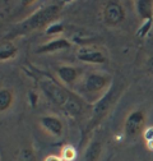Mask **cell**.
I'll use <instances>...</instances> for the list:
<instances>
[{
  "instance_id": "6da1fadb",
  "label": "cell",
  "mask_w": 153,
  "mask_h": 161,
  "mask_svg": "<svg viewBox=\"0 0 153 161\" xmlns=\"http://www.w3.org/2000/svg\"><path fill=\"white\" fill-rule=\"evenodd\" d=\"M38 83L50 101L63 109L66 114L71 116H79L83 113L84 104L82 100L54 79L50 74H42L38 79Z\"/></svg>"
},
{
  "instance_id": "7a4b0ae2",
  "label": "cell",
  "mask_w": 153,
  "mask_h": 161,
  "mask_svg": "<svg viewBox=\"0 0 153 161\" xmlns=\"http://www.w3.org/2000/svg\"><path fill=\"white\" fill-rule=\"evenodd\" d=\"M60 12H61L60 4H49L46 7L40 8L28 18H26L24 21L19 22L12 31H9V33L5 36V40L10 41L14 37L29 33L32 31H37L45 27L47 28L50 25H52L56 21V18L60 15Z\"/></svg>"
},
{
  "instance_id": "3957f363",
  "label": "cell",
  "mask_w": 153,
  "mask_h": 161,
  "mask_svg": "<svg viewBox=\"0 0 153 161\" xmlns=\"http://www.w3.org/2000/svg\"><path fill=\"white\" fill-rule=\"evenodd\" d=\"M121 93V85H113L108 88V91L96 101L94 106L92 108V114H91V120L88 123V127L86 129V132H89L91 129H93L94 127H97L100 124L101 120L106 116V114L111 110L112 105L116 103V100L119 98Z\"/></svg>"
},
{
  "instance_id": "277c9868",
  "label": "cell",
  "mask_w": 153,
  "mask_h": 161,
  "mask_svg": "<svg viewBox=\"0 0 153 161\" xmlns=\"http://www.w3.org/2000/svg\"><path fill=\"white\" fill-rule=\"evenodd\" d=\"M112 86V77L110 74H103L98 72H92L83 78L81 85L82 93L88 96H94L96 100L101 98Z\"/></svg>"
},
{
  "instance_id": "5b68a950",
  "label": "cell",
  "mask_w": 153,
  "mask_h": 161,
  "mask_svg": "<svg viewBox=\"0 0 153 161\" xmlns=\"http://www.w3.org/2000/svg\"><path fill=\"white\" fill-rule=\"evenodd\" d=\"M144 122H145V116L143 111L140 110L131 111L125 120V125H124L125 137L129 139H133L138 134H140L144 128Z\"/></svg>"
},
{
  "instance_id": "8992f818",
  "label": "cell",
  "mask_w": 153,
  "mask_h": 161,
  "mask_svg": "<svg viewBox=\"0 0 153 161\" xmlns=\"http://www.w3.org/2000/svg\"><path fill=\"white\" fill-rule=\"evenodd\" d=\"M102 17H103V22L107 26L115 27V26H119L124 21L125 10L119 2H108L103 7Z\"/></svg>"
},
{
  "instance_id": "52a82bcc",
  "label": "cell",
  "mask_w": 153,
  "mask_h": 161,
  "mask_svg": "<svg viewBox=\"0 0 153 161\" xmlns=\"http://www.w3.org/2000/svg\"><path fill=\"white\" fill-rule=\"evenodd\" d=\"M76 58L88 64H105L107 62V58L102 51L92 47H81L76 53Z\"/></svg>"
},
{
  "instance_id": "ba28073f",
  "label": "cell",
  "mask_w": 153,
  "mask_h": 161,
  "mask_svg": "<svg viewBox=\"0 0 153 161\" xmlns=\"http://www.w3.org/2000/svg\"><path fill=\"white\" fill-rule=\"evenodd\" d=\"M40 124L41 127L51 136L54 137H60L64 132V123L60 118L55 115H44L40 118Z\"/></svg>"
},
{
  "instance_id": "9c48e42d",
  "label": "cell",
  "mask_w": 153,
  "mask_h": 161,
  "mask_svg": "<svg viewBox=\"0 0 153 161\" xmlns=\"http://www.w3.org/2000/svg\"><path fill=\"white\" fill-rule=\"evenodd\" d=\"M56 75L60 79V82L64 83L65 86H74V83L79 78V70L75 67L61 65V67H57Z\"/></svg>"
},
{
  "instance_id": "30bf717a",
  "label": "cell",
  "mask_w": 153,
  "mask_h": 161,
  "mask_svg": "<svg viewBox=\"0 0 153 161\" xmlns=\"http://www.w3.org/2000/svg\"><path fill=\"white\" fill-rule=\"evenodd\" d=\"M71 47V42L66 38H55L51 41L41 45L36 50L37 54H46V53H55V51H60V50H69Z\"/></svg>"
},
{
  "instance_id": "8fae6325",
  "label": "cell",
  "mask_w": 153,
  "mask_h": 161,
  "mask_svg": "<svg viewBox=\"0 0 153 161\" xmlns=\"http://www.w3.org/2000/svg\"><path fill=\"white\" fill-rule=\"evenodd\" d=\"M135 9L143 21H153V0H137Z\"/></svg>"
},
{
  "instance_id": "7c38bea8",
  "label": "cell",
  "mask_w": 153,
  "mask_h": 161,
  "mask_svg": "<svg viewBox=\"0 0 153 161\" xmlns=\"http://www.w3.org/2000/svg\"><path fill=\"white\" fill-rule=\"evenodd\" d=\"M102 152V145L98 139H93L84 151L83 161H98Z\"/></svg>"
},
{
  "instance_id": "4fadbf2b",
  "label": "cell",
  "mask_w": 153,
  "mask_h": 161,
  "mask_svg": "<svg viewBox=\"0 0 153 161\" xmlns=\"http://www.w3.org/2000/svg\"><path fill=\"white\" fill-rule=\"evenodd\" d=\"M17 53H18L17 46L13 42L4 40L2 42V46H0V60L2 62H7L9 59H13L17 55Z\"/></svg>"
},
{
  "instance_id": "5bb4252c",
  "label": "cell",
  "mask_w": 153,
  "mask_h": 161,
  "mask_svg": "<svg viewBox=\"0 0 153 161\" xmlns=\"http://www.w3.org/2000/svg\"><path fill=\"white\" fill-rule=\"evenodd\" d=\"M13 103V93L8 88L0 90V111L4 113L7 111Z\"/></svg>"
},
{
  "instance_id": "9a60e30c",
  "label": "cell",
  "mask_w": 153,
  "mask_h": 161,
  "mask_svg": "<svg viewBox=\"0 0 153 161\" xmlns=\"http://www.w3.org/2000/svg\"><path fill=\"white\" fill-rule=\"evenodd\" d=\"M60 156H61V158L64 161H73L75 158V150H74V147H71V146H64L63 150H61Z\"/></svg>"
},
{
  "instance_id": "2e32d148",
  "label": "cell",
  "mask_w": 153,
  "mask_h": 161,
  "mask_svg": "<svg viewBox=\"0 0 153 161\" xmlns=\"http://www.w3.org/2000/svg\"><path fill=\"white\" fill-rule=\"evenodd\" d=\"M18 161H36V156L31 148H23L18 155Z\"/></svg>"
},
{
  "instance_id": "e0dca14e",
  "label": "cell",
  "mask_w": 153,
  "mask_h": 161,
  "mask_svg": "<svg viewBox=\"0 0 153 161\" xmlns=\"http://www.w3.org/2000/svg\"><path fill=\"white\" fill-rule=\"evenodd\" d=\"M64 31V26L61 25V23H52V25H50L47 28H46V33L47 35H59V33H61Z\"/></svg>"
},
{
  "instance_id": "ac0fdd59",
  "label": "cell",
  "mask_w": 153,
  "mask_h": 161,
  "mask_svg": "<svg viewBox=\"0 0 153 161\" xmlns=\"http://www.w3.org/2000/svg\"><path fill=\"white\" fill-rule=\"evenodd\" d=\"M143 137L145 139V142H147V146L153 148V127H149L144 130L143 133Z\"/></svg>"
},
{
  "instance_id": "d6986e66",
  "label": "cell",
  "mask_w": 153,
  "mask_h": 161,
  "mask_svg": "<svg viewBox=\"0 0 153 161\" xmlns=\"http://www.w3.org/2000/svg\"><path fill=\"white\" fill-rule=\"evenodd\" d=\"M152 23H153V21H145V22L143 23V26H142V27L138 30L137 35H138L139 37H144L145 35H148L149 30L152 28Z\"/></svg>"
},
{
  "instance_id": "ffe728a7",
  "label": "cell",
  "mask_w": 153,
  "mask_h": 161,
  "mask_svg": "<svg viewBox=\"0 0 153 161\" xmlns=\"http://www.w3.org/2000/svg\"><path fill=\"white\" fill-rule=\"evenodd\" d=\"M45 161H64L61 156H56V155H50L45 158Z\"/></svg>"
},
{
  "instance_id": "44dd1931",
  "label": "cell",
  "mask_w": 153,
  "mask_h": 161,
  "mask_svg": "<svg viewBox=\"0 0 153 161\" xmlns=\"http://www.w3.org/2000/svg\"><path fill=\"white\" fill-rule=\"evenodd\" d=\"M29 98H31V104H32V106H36L37 105V93H34V92H29Z\"/></svg>"
},
{
  "instance_id": "7402d4cb",
  "label": "cell",
  "mask_w": 153,
  "mask_h": 161,
  "mask_svg": "<svg viewBox=\"0 0 153 161\" xmlns=\"http://www.w3.org/2000/svg\"><path fill=\"white\" fill-rule=\"evenodd\" d=\"M148 70L153 74V56H150L148 60Z\"/></svg>"
}]
</instances>
